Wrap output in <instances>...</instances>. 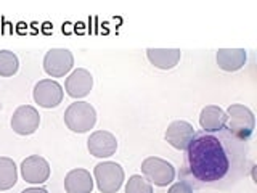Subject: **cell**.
I'll return each mask as SVG.
<instances>
[{
  "instance_id": "cell-1",
  "label": "cell",
  "mask_w": 257,
  "mask_h": 193,
  "mask_svg": "<svg viewBox=\"0 0 257 193\" xmlns=\"http://www.w3.org/2000/svg\"><path fill=\"white\" fill-rule=\"evenodd\" d=\"M190 172L199 182H217L227 175L230 161L222 142L214 135L201 134L188 147Z\"/></svg>"
},
{
  "instance_id": "cell-2",
  "label": "cell",
  "mask_w": 257,
  "mask_h": 193,
  "mask_svg": "<svg viewBox=\"0 0 257 193\" xmlns=\"http://www.w3.org/2000/svg\"><path fill=\"white\" fill-rule=\"evenodd\" d=\"M96 123V111L90 103L87 102H74L64 111V124L69 131L84 134L93 129Z\"/></svg>"
},
{
  "instance_id": "cell-3",
  "label": "cell",
  "mask_w": 257,
  "mask_h": 193,
  "mask_svg": "<svg viewBox=\"0 0 257 193\" xmlns=\"http://www.w3.org/2000/svg\"><path fill=\"white\" fill-rule=\"evenodd\" d=\"M225 127L230 134L241 140H246L254 132V113L244 105L233 103L227 110V123Z\"/></svg>"
},
{
  "instance_id": "cell-4",
  "label": "cell",
  "mask_w": 257,
  "mask_h": 193,
  "mask_svg": "<svg viewBox=\"0 0 257 193\" xmlns=\"http://www.w3.org/2000/svg\"><path fill=\"white\" fill-rule=\"evenodd\" d=\"M95 180L101 193H116L124 182V169L114 161H103L93 169Z\"/></svg>"
},
{
  "instance_id": "cell-5",
  "label": "cell",
  "mask_w": 257,
  "mask_h": 193,
  "mask_svg": "<svg viewBox=\"0 0 257 193\" xmlns=\"http://www.w3.org/2000/svg\"><path fill=\"white\" fill-rule=\"evenodd\" d=\"M142 174L150 183H155L158 187H167L175 179L174 166L169 161L158 156H150L147 159H143Z\"/></svg>"
},
{
  "instance_id": "cell-6",
  "label": "cell",
  "mask_w": 257,
  "mask_h": 193,
  "mask_svg": "<svg viewBox=\"0 0 257 193\" xmlns=\"http://www.w3.org/2000/svg\"><path fill=\"white\" fill-rule=\"evenodd\" d=\"M74 66V56L68 48H50L44 56V69L52 77H63Z\"/></svg>"
},
{
  "instance_id": "cell-7",
  "label": "cell",
  "mask_w": 257,
  "mask_h": 193,
  "mask_svg": "<svg viewBox=\"0 0 257 193\" xmlns=\"http://www.w3.org/2000/svg\"><path fill=\"white\" fill-rule=\"evenodd\" d=\"M40 124L39 111L31 105H21L15 110L12 116V129L18 135H31L34 134Z\"/></svg>"
},
{
  "instance_id": "cell-8",
  "label": "cell",
  "mask_w": 257,
  "mask_h": 193,
  "mask_svg": "<svg viewBox=\"0 0 257 193\" xmlns=\"http://www.w3.org/2000/svg\"><path fill=\"white\" fill-rule=\"evenodd\" d=\"M63 87L52 79L39 80L34 87V100L42 108H56L63 102Z\"/></svg>"
},
{
  "instance_id": "cell-9",
  "label": "cell",
  "mask_w": 257,
  "mask_h": 193,
  "mask_svg": "<svg viewBox=\"0 0 257 193\" xmlns=\"http://www.w3.org/2000/svg\"><path fill=\"white\" fill-rule=\"evenodd\" d=\"M21 175L29 183H44L50 177V164L45 158L39 155L28 156L21 163Z\"/></svg>"
},
{
  "instance_id": "cell-10",
  "label": "cell",
  "mask_w": 257,
  "mask_h": 193,
  "mask_svg": "<svg viewBox=\"0 0 257 193\" xmlns=\"http://www.w3.org/2000/svg\"><path fill=\"white\" fill-rule=\"evenodd\" d=\"M195 139V129L187 121H172L166 131V142L177 150H188Z\"/></svg>"
},
{
  "instance_id": "cell-11",
  "label": "cell",
  "mask_w": 257,
  "mask_h": 193,
  "mask_svg": "<svg viewBox=\"0 0 257 193\" xmlns=\"http://www.w3.org/2000/svg\"><path fill=\"white\" fill-rule=\"evenodd\" d=\"M92 87H93V77L90 74V71H87L84 68L74 69L66 77V82H64L66 93L72 96V99H84V96L90 93Z\"/></svg>"
},
{
  "instance_id": "cell-12",
  "label": "cell",
  "mask_w": 257,
  "mask_h": 193,
  "mask_svg": "<svg viewBox=\"0 0 257 193\" xmlns=\"http://www.w3.org/2000/svg\"><path fill=\"white\" fill-rule=\"evenodd\" d=\"M87 148L95 158H109L117 150V140L108 131H95L88 137Z\"/></svg>"
},
{
  "instance_id": "cell-13",
  "label": "cell",
  "mask_w": 257,
  "mask_h": 193,
  "mask_svg": "<svg viewBox=\"0 0 257 193\" xmlns=\"http://www.w3.org/2000/svg\"><path fill=\"white\" fill-rule=\"evenodd\" d=\"M66 193H92L93 179L87 169H72L64 177Z\"/></svg>"
},
{
  "instance_id": "cell-14",
  "label": "cell",
  "mask_w": 257,
  "mask_h": 193,
  "mask_svg": "<svg viewBox=\"0 0 257 193\" xmlns=\"http://www.w3.org/2000/svg\"><path fill=\"white\" fill-rule=\"evenodd\" d=\"M219 68L223 71H238L246 63V50L244 48H219L215 55Z\"/></svg>"
},
{
  "instance_id": "cell-15",
  "label": "cell",
  "mask_w": 257,
  "mask_h": 193,
  "mask_svg": "<svg viewBox=\"0 0 257 193\" xmlns=\"http://www.w3.org/2000/svg\"><path fill=\"white\" fill-rule=\"evenodd\" d=\"M147 56L155 68L172 69L179 64L182 53L179 48H148Z\"/></svg>"
},
{
  "instance_id": "cell-16",
  "label": "cell",
  "mask_w": 257,
  "mask_h": 193,
  "mask_svg": "<svg viewBox=\"0 0 257 193\" xmlns=\"http://www.w3.org/2000/svg\"><path fill=\"white\" fill-rule=\"evenodd\" d=\"M225 123H227V113L220 107L207 105V107L201 110L199 124L206 132H219L225 127Z\"/></svg>"
},
{
  "instance_id": "cell-17",
  "label": "cell",
  "mask_w": 257,
  "mask_h": 193,
  "mask_svg": "<svg viewBox=\"0 0 257 193\" xmlns=\"http://www.w3.org/2000/svg\"><path fill=\"white\" fill-rule=\"evenodd\" d=\"M16 180H18V171H16L15 161L12 158L2 156L0 158V191L15 187Z\"/></svg>"
},
{
  "instance_id": "cell-18",
  "label": "cell",
  "mask_w": 257,
  "mask_h": 193,
  "mask_svg": "<svg viewBox=\"0 0 257 193\" xmlns=\"http://www.w3.org/2000/svg\"><path fill=\"white\" fill-rule=\"evenodd\" d=\"M20 68L18 56L10 50H0V76L12 77Z\"/></svg>"
},
{
  "instance_id": "cell-19",
  "label": "cell",
  "mask_w": 257,
  "mask_h": 193,
  "mask_svg": "<svg viewBox=\"0 0 257 193\" xmlns=\"http://www.w3.org/2000/svg\"><path fill=\"white\" fill-rule=\"evenodd\" d=\"M125 193H153V185L142 175H132L127 180Z\"/></svg>"
},
{
  "instance_id": "cell-20",
  "label": "cell",
  "mask_w": 257,
  "mask_h": 193,
  "mask_svg": "<svg viewBox=\"0 0 257 193\" xmlns=\"http://www.w3.org/2000/svg\"><path fill=\"white\" fill-rule=\"evenodd\" d=\"M167 193H193V188H191V185L187 182H177L172 185L171 188H169Z\"/></svg>"
},
{
  "instance_id": "cell-21",
  "label": "cell",
  "mask_w": 257,
  "mask_h": 193,
  "mask_svg": "<svg viewBox=\"0 0 257 193\" xmlns=\"http://www.w3.org/2000/svg\"><path fill=\"white\" fill-rule=\"evenodd\" d=\"M21 193H48V191H47V188H40V187H31V188L23 190Z\"/></svg>"
}]
</instances>
